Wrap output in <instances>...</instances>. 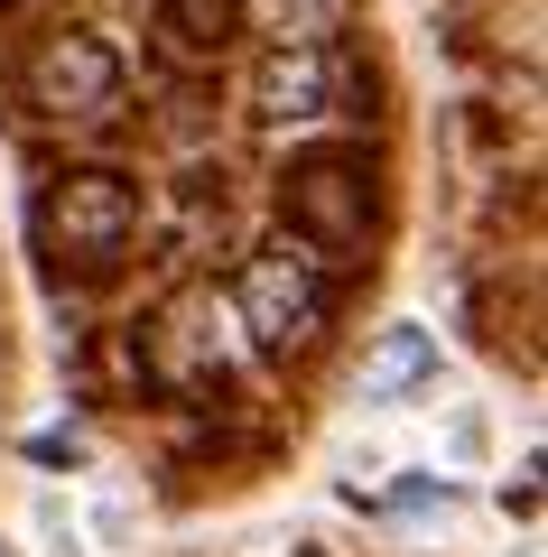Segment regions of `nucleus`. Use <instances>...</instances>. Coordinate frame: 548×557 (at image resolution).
Returning a JSON list of instances; mask_svg holds the SVG:
<instances>
[{
    "mask_svg": "<svg viewBox=\"0 0 548 557\" xmlns=\"http://www.w3.org/2000/svg\"><path fill=\"white\" fill-rule=\"evenodd\" d=\"M139 362H149V381H168V391H215V381L233 372V307H223L215 288H176L149 317V335H139Z\"/></svg>",
    "mask_w": 548,
    "mask_h": 557,
    "instance_id": "423d86ee",
    "label": "nucleus"
},
{
    "mask_svg": "<svg viewBox=\"0 0 548 557\" xmlns=\"http://www.w3.org/2000/svg\"><path fill=\"white\" fill-rule=\"evenodd\" d=\"M0 557H10V548H0Z\"/></svg>",
    "mask_w": 548,
    "mask_h": 557,
    "instance_id": "9d476101",
    "label": "nucleus"
},
{
    "mask_svg": "<svg viewBox=\"0 0 548 557\" xmlns=\"http://www.w3.org/2000/svg\"><path fill=\"white\" fill-rule=\"evenodd\" d=\"M353 102V57L334 38H316V28H279L270 47H260L252 65V121L279 139H307L326 131V121H344Z\"/></svg>",
    "mask_w": 548,
    "mask_h": 557,
    "instance_id": "20e7f679",
    "label": "nucleus"
},
{
    "mask_svg": "<svg viewBox=\"0 0 548 557\" xmlns=\"http://www.w3.org/2000/svg\"><path fill=\"white\" fill-rule=\"evenodd\" d=\"M121 57L112 38H94V28H47V38H28L20 57V112L47 121V131H94V121L121 112Z\"/></svg>",
    "mask_w": 548,
    "mask_h": 557,
    "instance_id": "7ed1b4c3",
    "label": "nucleus"
},
{
    "mask_svg": "<svg viewBox=\"0 0 548 557\" xmlns=\"http://www.w3.org/2000/svg\"><path fill=\"white\" fill-rule=\"evenodd\" d=\"M279 10H289V20H316V10H334V0H279Z\"/></svg>",
    "mask_w": 548,
    "mask_h": 557,
    "instance_id": "1a4fd4ad",
    "label": "nucleus"
},
{
    "mask_svg": "<svg viewBox=\"0 0 548 557\" xmlns=\"http://www.w3.org/2000/svg\"><path fill=\"white\" fill-rule=\"evenodd\" d=\"M139 223H149V196H139V177H121V168L84 159V168H57V177L38 186V251L57 260V270L75 278H102L131 260Z\"/></svg>",
    "mask_w": 548,
    "mask_h": 557,
    "instance_id": "f257e3e1",
    "label": "nucleus"
},
{
    "mask_svg": "<svg viewBox=\"0 0 548 557\" xmlns=\"http://www.w3.org/2000/svg\"><path fill=\"white\" fill-rule=\"evenodd\" d=\"M326 317H334V278H326V260L307 251V242H260V251H242V270H233V325H242V344H260V354H307L316 335H326Z\"/></svg>",
    "mask_w": 548,
    "mask_h": 557,
    "instance_id": "f03ea898",
    "label": "nucleus"
},
{
    "mask_svg": "<svg viewBox=\"0 0 548 557\" xmlns=\"http://www.w3.org/2000/svg\"><path fill=\"white\" fill-rule=\"evenodd\" d=\"M279 214H289V242H307L316 260L363 251V233H373V177H363L353 149H307L279 177Z\"/></svg>",
    "mask_w": 548,
    "mask_h": 557,
    "instance_id": "39448f33",
    "label": "nucleus"
},
{
    "mask_svg": "<svg viewBox=\"0 0 548 557\" xmlns=\"http://www.w3.org/2000/svg\"><path fill=\"white\" fill-rule=\"evenodd\" d=\"M242 20H252V0H158L149 10V38L168 65H186V75H215L223 57H233Z\"/></svg>",
    "mask_w": 548,
    "mask_h": 557,
    "instance_id": "0eeeda50",
    "label": "nucleus"
},
{
    "mask_svg": "<svg viewBox=\"0 0 548 557\" xmlns=\"http://www.w3.org/2000/svg\"><path fill=\"white\" fill-rule=\"evenodd\" d=\"M418 381H437V335L428 325H381L373 354H363V372H353V391L373 399V409H391V399H410Z\"/></svg>",
    "mask_w": 548,
    "mask_h": 557,
    "instance_id": "6e6552de",
    "label": "nucleus"
}]
</instances>
